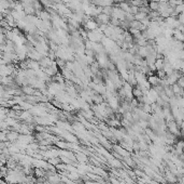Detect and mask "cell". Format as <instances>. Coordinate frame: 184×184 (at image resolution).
I'll return each instance as SVG.
<instances>
[{"mask_svg": "<svg viewBox=\"0 0 184 184\" xmlns=\"http://www.w3.org/2000/svg\"><path fill=\"white\" fill-rule=\"evenodd\" d=\"M177 84H178L179 86L181 87V88H183V89H184V78H183V76L180 78V79L178 80V82H177Z\"/></svg>", "mask_w": 184, "mask_h": 184, "instance_id": "11", "label": "cell"}, {"mask_svg": "<svg viewBox=\"0 0 184 184\" xmlns=\"http://www.w3.org/2000/svg\"><path fill=\"white\" fill-rule=\"evenodd\" d=\"M138 125H139V126L141 127L142 129H144V130H145V129L149 127V121H148V120L140 119L139 121H138Z\"/></svg>", "mask_w": 184, "mask_h": 184, "instance_id": "9", "label": "cell"}, {"mask_svg": "<svg viewBox=\"0 0 184 184\" xmlns=\"http://www.w3.org/2000/svg\"><path fill=\"white\" fill-rule=\"evenodd\" d=\"M148 81L150 82L152 87H155V86H158V85H161L162 79L156 75V73H154V74H151V75L148 76Z\"/></svg>", "mask_w": 184, "mask_h": 184, "instance_id": "2", "label": "cell"}, {"mask_svg": "<svg viewBox=\"0 0 184 184\" xmlns=\"http://www.w3.org/2000/svg\"><path fill=\"white\" fill-rule=\"evenodd\" d=\"M117 6H119L123 11H125L126 13H129V12H130V7H131V4L129 3V2L122 1L121 3H119Z\"/></svg>", "mask_w": 184, "mask_h": 184, "instance_id": "6", "label": "cell"}, {"mask_svg": "<svg viewBox=\"0 0 184 184\" xmlns=\"http://www.w3.org/2000/svg\"><path fill=\"white\" fill-rule=\"evenodd\" d=\"M165 179H166V181H167L168 183H170V184H174V183L178 182V177H177L176 174H174V172H171V171L166 172Z\"/></svg>", "mask_w": 184, "mask_h": 184, "instance_id": "3", "label": "cell"}, {"mask_svg": "<svg viewBox=\"0 0 184 184\" xmlns=\"http://www.w3.org/2000/svg\"><path fill=\"white\" fill-rule=\"evenodd\" d=\"M133 98L137 99V100H139V99H141L142 96H143V92H142L141 88H140L138 85L136 87H133Z\"/></svg>", "mask_w": 184, "mask_h": 184, "instance_id": "5", "label": "cell"}, {"mask_svg": "<svg viewBox=\"0 0 184 184\" xmlns=\"http://www.w3.org/2000/svg\"><path fill=\"white\" fill-rule=\"evenodd\" d=\"M124 159L126 160V164L128 166H130V167H135V163H133V160L130 158V157H124Z\"/></svg>", "mask_w": 184, "mask_h": 184, "instance_id": "10", "label": "cell"}, {"mask_svg": "<svg viewBox=\"0 0 184 184\" xmlns=\"http://www.w3.org/2000/svg\"><path fill=\"white\" fill-rule=\"evenodd\" d=\"M85 29H87L88 32H93V30L97 29L98 27H99V25H98V23L96 22V20L94 19H88L86 22H85Z\"/></svg>", "mask_w": 184, "mask_h": 184, "instance_id": "1", "label": "cell"}, {"mask_svg": "<svg viewBox=\"0 0 184 184\" xmlns=\"http://www.w3.org/2000/svg\"><path fill=\"white\" fill-rule=\"evenodd\" d=\"M145 17H148V14H145V13H143V12H139V13H137V14L135 15V20L140 21V22H141L142 20L145 19Z\"/></svg>", "mask_w": 184, "mask_h": 184, "instance_id": "8", "label": "cell"}, {"mask_svg": "<svg viewBox=\"0 0 184 184\" xmlns=\"http://www.w3.org/2000/svg\"><path fill=\"white\" fill-rule=\"evenodd\" d=\"M149 8L151 11H158L159 9V2L157 0H151L149 2Z\"/></svg>", "mask_w": 184, "mask_h": 184, "instance_id": "7", "label": "cell"}, {"mask_svg": "<svg viewBox=\"0 0 184 184\" xmlns=\"http://www.w3.org/2000/svg\"><path fill=\"white\" fill-rule=\"evenodd\" d=\"M171 89H172V91H174V95H176V96H181L183 94V92H184V89L181 88L178 84L172 85Z\"/></svg>", "mask_w": 184, "mask_h": 184, "instance_id": "4", "label": "cell"}]
</instances>
